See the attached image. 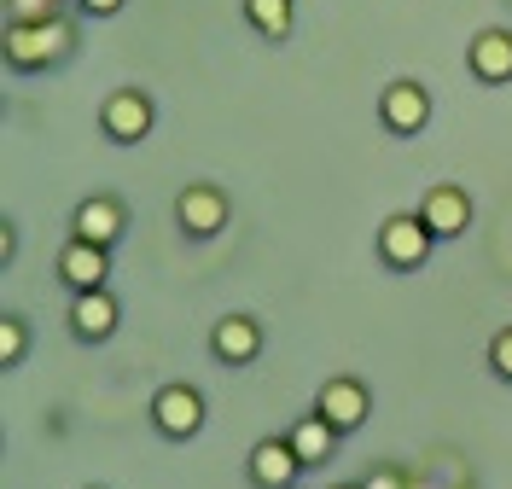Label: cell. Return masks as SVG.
I'll return each instance as SVG.
<instances>
[{
	"label": "cell",
	"instance_id": "7c38bea8",
	"mask_svg": "<svg viewBox=\"0 0 512 489\" xmlns=\"http://www.w3.org/2000/svg\"><path fill=\"white\" fill-rule=\"evenodd\" d=\"M419 216H425V228L437 233V239H460V233L472 228V193L454 187V181H437L431 193L419 198Z\"/></svg>",
	"mask_w": 512,
	"mask_h": 489
},
{
	"label": "cell",
	"instance_id": "9c48e42d",
	"mask_svg": "<svg viewBox=\"0 0 512 489\" xmlns=\"http://www.w3.org/2000/svg\"><path fill=\"white\" fill-rule=\"evenodd\" d=\"M262 344H268V332L256 315H222V321L210 326V356L222 361V367H251L262 356Z\"/></svg>",
	"mask_w": 512,
	"mask_h": 489
},
{
	"label": "cell",
	"instance_id": "30bf717a",
	"mask_svg": "<svg viewBox=\"0 0 512 489\" xmlns=\"http://www.w3.org/2000/svg\"><path fill=\"white\" fill-rule=\"evenodd\" d=\"M70 233L76 239H88V245H117L128 233V210H123V198H111V193H94V198H82L76 210H70Z\"/></svg>",
	"mask_w": 512,
	"mask_h": 489
},
{
	"label": "cell",
	"instance_id": "4fadbf2b",
	"mask_svg": "<svg viewBox=\"0 0 512 489\" xmlns=\"http://www.w3.org/2000/svg\"><path fill=\"white\" fill-rule=\"evenodd\" d=\"M466 70L478 76L483 88L512 82V30L507 24H489V30L472 35V47H466Z\"/></svg>",
	"mask_w": 512,
	"mask_h": 489
},
{
	"label": "cell",
	"instance_id": "7a4b0ae2",
	"mask_svg": "<svg viewBox=\"0 0 512 489\" xmlns=\"http://www.w3.org/2000/svg\"><path fill=\"white\" fill-rule=\"evenodd\" d=\"M379 262L390 274H419L425 262H431V245H437V233L425 228V216L419 210H396V216H384L379 222Z\"/></svg>",
	"mask_w": 512,
	"mask_h": 489
},
{
	"label": "cell",
	"instance_id": "2e32d148",
	"mask_svg": "<svg viewBox=\"0 0 512 489\" xmlns=\"http://www.w3.org/2000/svg\"><path fill=\"white\" fill-rule=\"evenodd\" d=\"M245 24L262 41H286L297 30V0H245Z\"/></svg>",
	"mask_w": 512,
	"mask_h": 489
},
{
	"label": "cell",
	"instance_id": "e0dca14e",
	"mask_svg": "<svg viewBox=\"0 0 512 489\" xmlns=\"http://www.w3.org/2000/svg\"><path fill=\"white\" fill-rule=\"evenodd\" d=\"M24 356H30V321L24 315H0V367L12 373V367H24Z\"/></svg>",
	"mask_w": 512,
	"mask_h": 489
},
{
	"label": "cell",
	"instance_id": "cb8c5ba5",
	"mask_svg": "<svg viewBox=\"0 0 512 489\" xmlns=\"http://www.w3.org/2000/svg\"><path fill=\"white\" fill-rule=\"evenodd\" d=\"M291 489H303V484H291Z\"/></svg>",
	"mask_w": 512,
	"mask_h": 489
},
{
	"label": "cell",
	"instance_id": "ffe728a7",
	"mask_svg": "<svg viewBox=\"0 0 512 489\" xmlns=\"http://www.w3.org/2000/svg\"><path fill=\"white\" fill-rule=\"evenodd\" d=\"M361 489H414V478H408L402 466H373V472L361 478Z\"/></svg>",
	"mask_w": 512,
	"mask_h": 489
},
{
	"label": "cell",
	"instance_id": "8fae6325",
	"mask_svg": "<svg viewBox=\"0 0 512 489\" xmlns=\"http://www.w3.org/2000/svg\"><path fill=\"white\" fill-rule=\"evenodd\" d=\"M309 466L297 460L291 437H256L251 443V484L256 489H291Z\"/></svg>",
	"mask_w": 512,
	"mask_h": 489
},
{
	"label": "cell",
	"instance_id": "5b68a950",
	"mask_svg": "<svg viewBox=\"0 0 512 489\" xmlns=\"http://www.w3.org/2000/svg\"><path fill=\"white\" fill-rule=\"evenodd\" d=\"M204 420H210L204 391H198V385H187V379H175V385H163V391L152 396V425H158L169 443H187V437H198V431H204Z\"/></svg>",
	"mask_w": 512,
	"mask_h": 489
},
{
	"label": "cell",
	"instance_id": "7402d4cb",
	"mask_svg": "<svg viewBox=\"0 0 512 489\" xmlns=\"http://www.w3.org/2000/svg\"><path fill=\"white\" fill-rule=\"evenodd\" d=\"M128 0H76V12H88V18H117Z\"/></svg>",
	"mask_w": 512,
	"mask_h": 489
},
{
	"label": "cell",
	"instance_id": "277c9868",
	"mask_svg": "<svg viewBox=\"0 0 512 489\" xmlns=\"http://www.w3.org/2000/svg\"><path fill=\"white\" fill-rule=\"evenodd\" d=\"M99 129H105V140H117V146H140L146 134L158 129V105H152V94H140V88H117V94H105V105H99Z\"/></svg>",
	"mask_w": 512,
	"mask_h": 489
},
{
	"label": "cell",
	"instance_id": "8992f818",
	"mask_svg": "<svg viewBox=\"0 0 512 489\" xmlns=\"http://www.w3.org/2000/svg\"><path fill=\"white\" fill-rule=\"evenodd\" d=\"M379 123H384V134H396V140H414V134L431 129V94H425V82L396 76L379 94Z\"/></svg>",
	"mask_w": 512,
	"mask_h": 489
},
{
	"label": "cell",
	"instance_id": "d6986e66",
	"mask_svg": "<svg viewBox=\"0 0 512 489\" xmlns=\"http://www.w3.org/2000/svg\"><path fill=\"white\" fill-rule=\"evenodd\" d=\"M489 373H495L501 385H512V326H501V332L489 338Z\"/></svg>",
	"mask_w": 512,
	"mask_h": 489
},
{
	"label": "cell",
	"instance_id": "6da1fadb",
	"mask_svg": "<svg viewBox=\"0 0 512 489\" xmlns=\"http://www.w3.org/2000/svg\"><path fill=\"white\" fill-rule=\"evenodd\" d=\"M76 53V24L70 18H47V24H6L0 30V59L18 70V76H35V70H53Z\"/></svg>",
	"mask_w": 512,
	"mask_h": 489
},
{
	"label": "cell",
	"instance_id": "3957f363",
	"mask_svg": "<svg viewBox=\"0 0 512 489\" xmlns=\"http://www.w3.org/2000/svg\"><path fill=\"white\" fill-rule=\"evenodd\" d=\"M227 222H233V204H227V193L216 181H187L175 193V228L187 239H216Z\"/></svg>",
	"mask_w": 512,
	"mask_h": 489
},
{
	"label": "cell",
	"instance_id": "44dd1931",
	"mask_svg": "<svg viewBox=\"0 0 512 489\" xmlns=\"http://www.w3.org/2000/svg\"><path fill=\"white\" fill-rule=\"evenodd\" d=\"M18 262V222H0V268Z\"/></svg>",
	"mask_w": 512,
	"mask_h": 489
},
{
	"label": "cell",
	"instance_id": "52a82bcc",
	"mask_svg": "<svg viewBox=\"0 0 512 489\" xmlns=\"http://www.w3.org/2000/svg\"><path fill=\"white\" fill-rule=\"evenodd\" d=\"M315 414L332 425V431L350 437V431H361L367 414H373V391H367L355 373H338V379H326V385L315 391Z\"/></svg>",
	"mask_w": 512,
	"mask_h": 489
},
{
	"label": "cell",
	"instance_id": "d4e9b609",
	"mask_svg": "<svg viewBox=\"0 0 512 489\" xmlns=\"http://www.w3.org/2000/svg\"><path fill=\"white\" fill-rule=\"evenodd\" d=\"M59 6H64V0H59Z\"/></svg>",
	"mask_w": 512,
	"mask_h": 489
},
{
	"label": "cell",
	"instance_id": "ba28073f",
	"mask_svg": "<svg viewBox=\"0 0 512 489\" xmlns=\"http://www.w3.org/2000/svg\"><path fill=\"white\" fill-rule=\"evenodd\" d=\"M117 326H123V303L111 297V286H99V292H70V338L105 344V338H117Z\"/></svg>",
	"mask_w": 512,
	"mask_h": 489
},
{
	"label": "cell",
	"instance_id": "5bb4252c",
	"mask_svg": "<svg viewBox=\"0 0 512 489\" xmlns=\"http://www.w3.org/2000/svg\"><path fill=\"white\" fill-rule=\"evenodd\" d=\"M59 280L70 286V292H99L105 280H111V251L105 245H88V239H64L59 251Z\"/></svg>",
	"mask_w": 512,
	"mask_h": 489
},
{
	"label": "cell",
	"instance_id": "9a60e30c",
	"mask_svg": "<svg viewBox=\"0 0 512 489\" xmlns=\"http://www.w3.org/2000/svg\"><path fill=\"white\" fill-rule=\"evenodd\" d=\"M286 437H291V449H297V460H303V466H326V460L338 455V437H344V431H332L320 414H303Z\"/></svg>",
	"mask_w": 512,
	"mask_h": 489
},
{
	"label": "cell",
	"instance_id": "484cf974",
	"mask_svg": "<svg viewBox=\"0 0 512 489\" xmlns=\"http://www.w3.org/2000/svg\"><path fill=\"white\" fill-rule=\"evenodd\" d=\"M88 489H94V484H88Z\"/></svg>",
	"mask_w": 512,
	"mask_h": 489
},
{
	"label": "cell",
	"instance_id": "ac0fdd59",
	"mask_svg": "<svg viewBox=\"0 0 512 489\" xmlns=\"http://www.w3.org/2000/svg\"><path fill=\"white\" fill-rule=\"evenodd\" d=\"M59 12H64L59 0H6V24H47Z\"/></svg>",
	"mask_w": 512,
	"mask_h": 489
},
{
	"label": "cell",
	"instance_id": "603a6c76",
	"mask_svg": "<svg viewBox=\"0 0 512 489\" xmlns=\"http://www.w3.org/2000/svg\"><path fill=\"white\" fill-rule=\"evenodd\" d=\"M332 489H361V484H332Z\"/></svg>",
	"mask_w": 512,
	"mask_h": 489
}]
</instances>
